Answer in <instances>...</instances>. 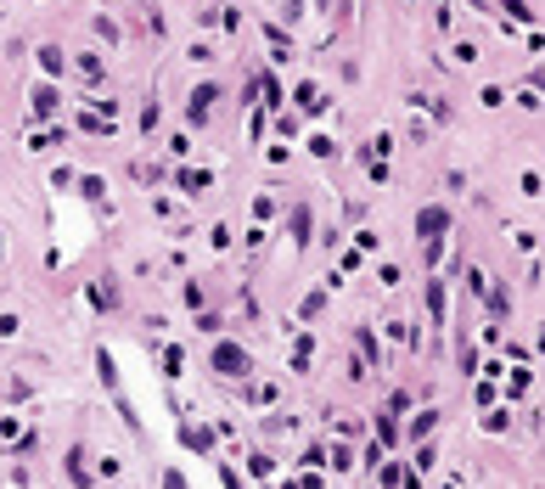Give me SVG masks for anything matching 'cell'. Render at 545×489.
<instances>
[{
	"label": "cell",
	"mask_w": 545,
	"mask_h": 489,
	"mask_svg": "<svg viewBox=\"0 0 545 489\" xmlns=\"http://www.w3.org/2000/svg\"><path fill=\"white\" fill-rule=\"evenodd\" d=\"M214 365H220V372H242L247 360H242V349H231V343H220V349H214Z\"/></svg>",
	"instance_id": "obj_1"
}]
</instances>
